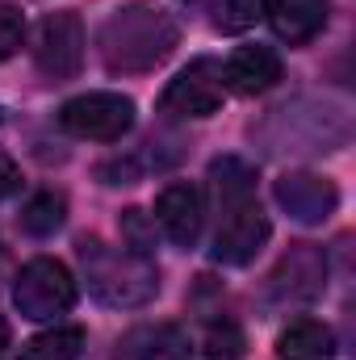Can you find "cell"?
<instances>
[{
    "instance_id": "6da1fadb",
    "label": "cell",
    "mask_w": 356,
    "mask_h": 360,
    "mask_svg": "<svg viewBox=\"0 0 356 360\" xmlns=\"http://www.w3.org/2000/svg\"><path fill=\"white\" fill-rule=\"evenodd\" d=\"M214 188H218V205H222V222L214 235V260L222 264H252L260 256V248L272 235V222L256 201V172L243 160H214L210 168Z\"/></svg>"
},
{
    "instance_id": "7a4b0ae2",
    "label": "cell",
    "mask_w": 356,
    "mask_h": 360,
    "mask_svg": "<svg viewBox=\"0 0 356 360\" xmlns=\"http://www.w3.org/2000/svg\"><path fill=\"white\" fill-rule=\"evenodd\" d=\"M177 42L180 25L160 4H147V0L113 8L109 21L101 25V59L109 72H126V76L160 68L177 51Z\"/></svg>"
},
{
    "instance_id": "3957f363",
    "label": "cell",
    "mask_w": 356,
    "mask_h": 360,
    "mask_svg": "<svg viewBox=\"0 0 356 360\" xmlns=\"http://www.w3.org/2000/svg\"><path fill=\"white\" fill-rule=\"evenodd\" d=\"M80 264L89 276V289L105 306H143L155 297L160 276L147 256L130 248H105L101 239H80Z\"/></svg>"
},
{
    "instance_id": "277c9868",
    "label": "cell",
    "mask_w": 356,
    "mask_h": 360,
    "mask_svg": "<svg viewBox=\"0 0 356 360\" xmlns=\"http://www.w3.org/2000/svg\"><path fill=\"white\" fill-rule=\"evenodd\" d=\"M13 306L21 310V319H59L76 306V281L68 264L51 260V256H38L30 260L17 285H13Z\"/></svg>"
},
{
    "instance_id": "5b68a950",
    "label": "cell",
    "mask_w": 356,
    "mask_h": 360,
    "mask_svg": "<svg viewBox=\"0 0 356 360\" xmlns=\"http://www.w3.org/2000/svg\"><path fill=\"white\" fill-rule=\"evenodd\" d=\"M59 126L89 143H117L134 126V101L122 92H84L59 109Z\"/></svg>"
},
{
    "instance_id": "8992f818",
    "label": "cell",
    "mask_w": 356,
    "mask_h": 360,
    "mask_svg": "<svg viewBox=\"0 0 356 360\" xmlns=\"http://www.w3.org/2000/svg\"><path fill=\"white\" fill-rule=\"evenodd\" d=\"M84 63V25L72 8L46 13L34 34V68L46 80H72Z\"/></svg>"
},
{
    "instance_id": "52a82bcc",
    "label": "cell",
    "mask_w": 356,
    "mask_h": 360,
    "mask_svg": "<svg viewBox=\"0 0 356 360\" xmlns=\"http://www.w3.org/2000/svg\"><path fill=\"white\" fill-rule=\"evenodd\" d=\"M227 101L222 89V63L214 59H197L180 72L177 80L164 89L160 96V109L172 113V117H214Z\"/></svg>"
},
{
    "instance_id": "ba28073f",
    "label": "cell",
    "mask_w": 356,
    "mask_h": 360,
    "mask_svg": "<svg viewBox=\"0 0 356 360\" xmlns=\"http://www.w3.org/2000/svg\"><path fill=\"white\" fill-rule=\"evenodd\" d=\"M281 210H289V218L298 222H327L340 205V193L327 176H314V172H285V176L272 184Z\"/></svg>"
},
{
    "instance_id": "9c48e42d",
    "label": "cell",
    "mask_w": 356,
    "mask_h": 360,
    "mask_svg": "<svg viewBox=\"0 0 356 360\" xmlns=\"http://www.w3.org/2000/svg\"><path fill=\"white\" fill-rule=\"evenodd\" d=\"M155 222L160 231L177 243V248H193L201 239V226H205V205H201V193L193 184H168L160 197H155Z\"/></svg>"
},
{
    "instance_id": "30bf717a",
    "label": "cell",
    "mask_w": 356,
    "mask_h": 360,
    "mask_svg": "<svg viewBox=\"0 0 356 360\" xmlns=\"http://www.w3.org/2000/svg\"><path fill=\"white\" fill-rule=\"evenodd\" d=\"M276 80H281V55L260 42L231 51V59L222 63V89L239 92V96H260Z\"/></svg>"
},
{
    "instance_id": "8fae6325",
    "label": "cell",
    "mask_w": 356,
    "mask_h": 360,
    "mask_svg": "<svg viewBox=\"0 0 356 360\" xmlns=\"http://www.w3.org/2000/svg\"><path fill=\"white\" fill-rule=\"evenodd\" d=\"M117 360H193V344L177 323H147L122 335Z\"/></svg>"
},
{
    "instance_id": "7c38bea8",
    "label": "cell",
    "mask_w": 356,
    "mask_h": 360,
    "mask_svg": "<svg viewBox=\"0 0 356 360\" xmlns=\"http://www.w3.org/2000/svg\"><path fill=\"white\" fill-rule=\"evenodd\" d=\"M265 13L276 30V38H285L289 46L319 38L327 25V0H268Z\"/></svg>"
},
{
    "instance_id": "4fadbf2b",
    "label": "cell",
    "mask_w": 356,
    "mask_h": 360,
    "mask_svg": "<svg viewBox=\"0 0 356 360\" xmlns=\"http://www.w3.org/2000/svg\"><path fill=\"white\" fill-rule=\"evenodd\" d=\"M323 276H327V260H323L314 248H298V252H289V256L281 260V269L272 272V289H276L281 297L302 302V297H314V293H319Z\"/></svg>"
},
{
    "instance_id": "5bb4252c",
    "label": "cell",
    "mask_w": 356,
    "mask_h": 360,
    "mask_svg": "<svg viewBox=\"0 0 356 360\" xmlns=\"http://www.w3.org/2000/svg\"><path fill=\"white\" fill-rule=\"evenodd\" d=\"M276 360H336V335L319 319H293L276 335Z\"/></svg>"
},
{
    "instance_id": "9a60e30c",
    "label": "cell",
    "mask_w": 356,
    "mask_h": 360,
    "mask_svg": "<svg viewBox=\"0 0 356 360\" xmlns=\"http://www.w3.org/2000/svg\"><path fill=\"white\" fill-rule=\"evenodd\" d=\"M63 222H68V201H63V193L42 188V193H34V197L21 205V231L34 235V239L55 235Z\"/></svg>"
},
{
    "instance_id": "2e32d148",
    "label": "cell",
    "mask_w": 356,
    "mask_h": 360,
    "mask_svg": "<svg viewBox=\"0 0 356 360\" xmlns=\"http://www.w3.org/2000/svg\"><path fill=\"white\" fill-rule=\"evenodd\" d=\"M80 348H84L80 327H51L21 348V360H80Z\"/></svg>"
},
{
    "instance_id": "e0dca14e",
    "label": "cell",
    "mask_w": 356,
    "mask_h": 360,
    "mask_svg": "<svg viewBox=\"0 0 356 360\" xmlns=\"http://www.w3.org/2000/svg\"><path fill=\"white\" fill-rule=\"evenodd\" d=\"M201 352H205V360H243L248 335L235 319H214L201 335Z\"/></svg>"
},
{
    "instance_id": "ac0fdd59",
    "label": "cell",
    "mask_w": 356,
    "mask_h": 360,
    "mask_svg": "<svg viewBox=\"0 0 356 360\" xmlns=\"http://www.w3.org/2000/svg\"><path fill=\"white\" fill-rule=\"evenodd\" d=\"M268 0H214V25L222 34H243L265 17Z\"/></svg>"
},
{
    "instance_id": "d6986e66",
    "label": "cell",
    "mask_w": 356,
    "mask_h": 360,
    "mask_svg": "<svg viewBox=\"0 0 356 360\" xmlns=\"http://www.w3.org/2000/svg\"><path fill=\"white\" fill-rule=\"evenodd\" d=\"M122 235H126V248L139 252V256H147L155 248V222H147L143 210H126L122 214Z\"/></svg>"
},
{
    "instance_id": "ffe728a7",
    "label": "cell",
    "mask_w": 356,
    "mask_h": 360,
    "mask_svg": "<svg viewBox=\"0 0 356 360\" xmlns=\"http://www.w3.org/2000/svg\"><path fill=\"white\" fill-rule=\"evenodd\" d=\"M21 38H25V17H21V8L8 4V0H0V63H4L8 55H17Z\"/></svg>"
},
{
    "instance_id": "44dd1931",
    "label": "cell",
    "mask_w": 356,
    "mask_h": 360,
    "mask_svg": "<svg viewBox=\"0 0 356 360\" xmlns=\"http://www.w3.org/2000/svg\"><path fill=\"white\" fill-rule=\"evenodd\" d=\"M21 188V172H17V164L8 160V155H0V197H8V193H17Z\"/></svg>"
},
{
    "instance_id": "7402d4cb",
    "label": "cell",
    "mask_w": 356,
    "mask_h": 360,
    "mask_svg": "<svg viewBox=\"0 0 356 360\" xmlns=\"http://www.w3.org/2000/svg\"><path fill=\"white\" fill-rule=\"evenodd\" d=\"M4 348H8V323H4V314H0V356H4Z\"/></svg>"
}]
</instances>
